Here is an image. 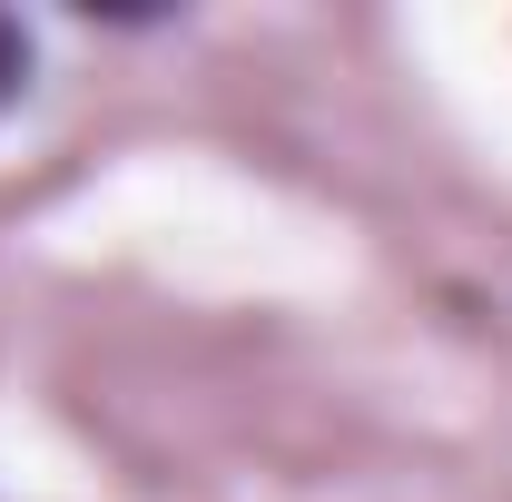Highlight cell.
I'll return each instance as SVG.
<instances>
[{
    "label": "cell",
    "mask_w": 512,
    "mask_h": 502,
    "mask_svg": "<svg viewBox=\"0 0 512 502\" xmlns=\"http://www.w3.org/2000/svg\"><path fill=\"white\" fill-rule=\"evenodd\" d=\"M20 79H30V30H20V20H0V109L20 99Z\"/></svg>",
    "instance_id": "obj_1"
}]
</instances>
